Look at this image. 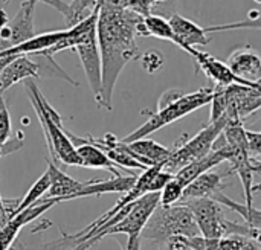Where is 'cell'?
<instances>
[{
  "mask_svg": "<svg viewBox=\"0 0 261 250\" xmlns=\"http://www.w3.org/2000/svg\"><path fill=\"white\" fill-rule=\"evenodd\" d=\"M144 17L106 0L99 6L96 38L102 64V92L98 105L112 112L115 86L122 69L132 60L139 58L136 27Z\"/></svg>",
  "mask_w": 261,
  "mask_h": 250,
  "instance_id": "1",
  "label": "cell"
},
{
  "mask_svg": "<svg viewBox=\"0 0 261 250\" xmlns=\"http://www.w3.org/2000/svg\"><path fill=\"white\" fill-rule=\"evenodd\" d=\"M24 82L28 98L35 110V115L40 119L52 160L61 162L69 166H83L73 144L66 134V128L63 127V119L58 112L47 102L46 96L40 92L32 78L26 79Z\"/></svg>",
  "mask_w": 261,
  "mask_h": 250,
  "instance_id": "2",
  "label": "cell"
},
{
  "mask_svg": "<svg viewBox=\"0 0 261 250\" xmlns=\"http://www.w3.org/2000/svg\"><path fill=\"white\" fill-rule=\"evenodd\" d=\"M173 235H200L191 209L185 203L158 206L141 232V238L164 244Z\"/></svg>",
  "mask_w": 261,
  "mask_h": 250,
  "instance_id": "3",
  "label": "cell"
},
{
  "mask_svg": "<svg viewBox=\"0 0 261 250\" xmlns=\"http://www.w3.org/2000/svg\"><path fill=\"white\" fill-rule=\"evenodd\" d=\"M213 96H214V89H199V90H196L193 93H184L182 96H179L176 101L170 102L168 105L158 108L154 113L144 112L150 118L139 128H136L135 131H132L130 134H127L121 141L128 144V142L147 137L151 133H154V131H158L161 128L182 119L184 116L196 112L197 108L208 105L211 102Z\"/></svg>",
  "mask_w": 261,
  "mask_h": 250,
  "instance_id": "4",
  "label": "cell"
},
{
  "mask_svg": "<svg viewBox=\"0 0 261 250\" xmlns=\"http://www.w3.org/2000/svg\"><path fill=\"white\" fill-rule=\"evenodd\" d=\"M228 121H229L228 116L223 115L217 121L208 122V125L205 128H202L191 139L184 136L179 142H176L174 148H171V154L167 159V162L164 163V170L176 174L185 165L206 156L213 150L214 142L223 131Z\"/></svg>",
  "mask_w": 261,
  "mask_h": 250,
  "instance_id": "5",
  "label": "cell"
},
{
  "mask_svg": "<svg viewBox=\"0 0 261 250\" xmlns=\"http://www.w3.org/2000/svg\"><path fill=\"white\" fill-rule=\"evenodd\" d=\"M72 50L78 53L90 90L93 92L95 101L98 102L102 92V64H101V52L96 38V26H93Z\"/></svg>",
  "mask_w": 261,
  "mask_h": 250,
  "instance_id": "6",
  "label": "cell"
},
{
  "mask_svg": "<svg viewBox=\"0 0 261 250\" xmlns=\"http://www.w3.org/2000/svg\"><path fill=\"white\" fill-rule=\"evenodd\" d=\"M185 203L197 223L200 235L206 238H222L225 237V221L222 212V205L216 202L211 197H202V199H190L182 202Z\"/></svg>",
  "mask_w": 261,
  "mask_h": 250,
  "instance_id": "7",
  "label": "cell"
},
{
  "mask_svg": "<svg viewBox=\"0 0 261 250\" xmlns=\"http://www.w3.org/2000/svg\"><path fill=\"white\" fill-rule=\"evenodd\" d=\"M223 92L226 96L225 115L229 121H243L246 116H249L261 107V92L252 87L243 84H231L223 87Z\"/></svg>",
  "mask_w": 261,
  "mask_h": 250,
  "instance_id": "8",
  "label": "cell"
},
{
  "mask_svg": "<svg viewBox=\"0 0 261 250\" xmlns=\"http://www.w3.org/2000/svg\"><path fill=\"white\" fill-rule=\"evenodd\" d=\"M171 29L177 38V46L188 52L191 57L196 52V46H206L211 41L210 34L206 32L205 27L199 26L193 20L174 12L168 18Z\"/></svg>",
  "mask_w": 261,
  "mask_h": 250,
  "instance_id": "9",
  "label": "cell"
},
{
  "mask_svg": "<svg viewBox=\"0 0 261 250\" xmlns=\"http://www.w3.org/2000/svg\"><path fill=\"white\" fill-rule=\"evenodd\" d=\"M46 171L49 174L50 185H49V189L46 191V194L38 202H44V200H50V199H57L58 202L73 200L78 197V192L86 186V182L75 180L73 177L63 173L55 165L54 160H47V170Z\"/></svg>",
  "mask_w": 261,
  "mask_h": 250,
  "instance_id": "10",
  "label": "cell"
},
{
  "mask_svg": "<svg viewBox=\"0 0 261 250\" xmlns=\"http://www.w3.org/2000/svg\"><path fill=\"white\" fill-rule=\"evenodd\" d=\"M193 58L196 60V63L199 64L202 72L210 79H213L216 82V87H226V86H231V84L249 86L252 82V81H246V79H242V78L236 76L225 61H222V60L203 52V50L196 49Z\"/></svg>",
  "mask_w": 261,
  "mask_h": 250,
  "instance_id": "11",
  "label": "cell"
},
{
  "mask_svg": "<svg viewBox=\"0 0 261 250\" xmlns=\"http://www.w3.org/2000/svg\"><path fill=\"white\" fill-rule=\"evenodd\" d=\"M66 134L69 136L70 142L73 144L80 159H81V165L86 168H96V170H107L110 171L113 176H119L121 173L118 171V166L107 157V154L96 145H93L87 137H81L76 136L73 133H70L69 130H66Z\"/></svg>",
  "mask_w": 261,
  "mask_h": 250,
  "instance_id": "12",
  "label": "cell"
},
{
  "mask_svg": "<svg viewBox=\"0 0 261 250\" xmlns=\"http://www.w3.org/2000/svg\"><path fill=\"white\" fill-rule=\"evenodd\" d=\"M29 78H40V63L31 55L14 57L0 70V90L6 92L14 84Z\"/></svg>",
  "mask_w": 261,
  "mask_h": 250,
  "instance_id": "13",
  "label": "cell"
},
{
  "mask_svg": "<svg viewBox=\"0 0 261 250\" xmlns=\"http://www.w3.org/2000/svg\"><path fill=\"white\" fill-rule=\"evenodd\" d=\"M226 64L232 70V73L246 81H258L261 78V58L251 47H239L236 49Z\"/></svg>",
  "mask_w": 261,
  "mask_h": 250,
  "instance_id": "14",
  "label": "cell"
},
{
  "mask_svg": "<svg viewBox=\"0 0 261 250\" xmlns=\"http://www.w3.org/2000/svg\"><path fill=\"white\" fill-rule=\"evenodd\" d=\"M232 171L228 173H217V171H206L196 177L191 183H188L184 189V196L180 202L190 200V199H202V197H213L216 192L222 191L223 180L229 177Z\"/></svg>",
  "mask_w": 261,
  "mask_h": 250,
  "instance_id": "15",
  "label": "cell"
},
{
  "mask_svg": "<svg viewBox=\"0 0 261 250\" xmlns=\"http://www.w3.org/2000/svg\"><path fill=\"white\" fill-rule=\"evenodd\" d=\"M67 32H69V29H61V31H50V32L40 34V35H34L32 38H29L20 44L11 46V47L2 50L0 57H18V55L38 53V52L54 46L57 41H60L63 37H66Z\"/></svg>",
  "mask_w": 261,
  "mask_h": 250,
  "instance_id": "16",
  "label": "cell"
},
{
  "mask_svg": "<svg viewBox=\"0 0 261 250\" xmlns=\"http://www.w3.org/2000/svg\"><path fill=\"white\" fill-rule=\"evenodd\" d=\"M138 176H113L109 180H89L86 182V186L78 192L76 199L81 197H90V196H102L106 192H119L125 194L128 192L135 183Z\"/></svg>",
  "mask_w": 261,
  "mask_h": 250,
  "instance_id": "17",
  "label": "cell"
},
{
  "mask_svg": "<svg viewBox=\"0 0 261 250\" xmlns=\"http://www.w3.org/2000/svg\"><path fill=\"white\" fill-rule=\"evenodd\" d=\"M127 145L136 154L139 162H142L145 166H153V165H161V163L164 165L171 154V148H167L148 137L128 142Z\"/></svg>",
  "mask_w": 261,
  "mask_h": 250,
  "instance_id": "18",
  "label": "cell"
},
{
  "mask_svg": "<svg viewBox=\"0 0 261 250\" xmlns=\"http://www.w3.org/2000/svg\"><path fill=\"white\" fill-rule=\"evenodd\" d=\"M211 199H214L216 202H219L222 206H226L228 209L237 212L242 218H245V221H246L248 226L261 231V209H257L252 205H246V203L242 205V203H239V202L226 197L222 191L216 192Z\"/></svg>",
  "mask_w": 261,
  "mask_h": 250,
  "instance_id": "19",
  "label": "cell"
},
{
  "mask_svg": "<svg viewBox=\"0 0 261 250\" xmlns=\"http://www.w3.org/2000/svg\"><path fill=\"white\" fill-rule=\"evenodd\" d=\"M49 185H50V179H49V174H47V171L29 188V191L24 194V197L15 205V208L9 212V215H8V218H11V217H14V215H17L18 212H21V211H24L26 208H29V206H32V205H35L44 194H46V191L49 189Z\"/></svg>",
  "mask_w": 261,
  "mask_h": 250,
  "instance_id": "20",
  "label": "cell"
},
{
  "mask_svg": "<svg viewBox=\"0 0 261 250\" xmlns=\"http://www.w3.org/2000/svg\"><path fill=\"white\" fill-rule=\"evenodd\" d=\"M208 34L225 32V31H236V29H261V9H252L248 12V18L228 23V24H214L205 27Z\"/></svg>",
  "mask_w": 261,
  "mask_h": 250,
  "instance_id": "21",
  "label": "cell"
},
{
  "mask_svg": "<svg viewBox=\"0 0 261 250\" xmlns=\"http://www.w3.org/2000/svg\"><path fill=\"white\" fill-rule=\"evenodd\" d=\"M184 189L185 186L173 176V179L170 182H167V185L161 189V197H159V205L161 206H171L176 205L182 200L184 196Z\"/></svg>",
  "mask_w": 261,
  "mask_h": 250,
  "instance_id": "22",
  "label": "cell"
},
{
  "mask_svg": "<svg viewBox=\"0 0 261 250\" xmlns=\"http://www.w3.org/2000/svg\"><path fill=\"white\" fill-rule=\"evenodd\" d=\"M138 60H141L142 69H144L145 72H148V73L158 72V70L164 66V63H165L164 55H162L161 52L154 50V49H150V50H147L145 53L139 55Z\"/></svg>",
  "mask_w": 261,
  "mask_h": 250,
  "instance_id": "23",
  "label": "cell"
},
{
  "mask_svg": "<svg viewBox=\"0 0 261 250\" xmlns=\"http://www.w3.org/2000/svg\"><path fill=\"white\" fill-rule=\"evenodd\" d=\"M9 141H11V116L8 107L3 105L0 108V157L6 156L5 148Z\"/></svg>",
  "mask_w": 261,
  "mask_h": 250,
  "instance_id": "24",
  "label": "cell"
},
{
  "mask_svg": "<svg viewBox=\"0 0 261 250\" xmlns=\"http://www.w3.org/2000/svg\"><path fill=\"white\" fill-rule=\"evenodd\" d=\"M3 3H8L9 0H2ZM35 3L37 2H41V3H44V5H49L50 8H54L55 11H58L63 17H64V20H66V23L69 24L70 23V17H72V9H70V3H66V2H63V0H34Z\"/></svg>",
  "mask_w": 261,
  "mask_h": 250,
  "instance_id": "25",
  "label": "cell"
},
{
  "mask_svg": "<svg viewBox=\"0 0 261 250\" xmlns=\"http://www.w3.org/2000/svg\"><path fill=\"white\" fill-rule=\"evenodd\" d=\"M248 136V145H249V156L252 159L261 156V131L246 130Z\"/></svg>",
  "mask_w": 261,
  "mask_h": 250,
  "instance_id": "26",
  "label": "cell"
},
{
  "mask_svg": "<svg viewBox=\"0 0 261 250\" xmlns=\"http://www.w3.org/2000/svg\"><path fill=\"white\" fill-rule=\"evenodd\" d=\"M162 246L167 247L168 250H190V247H188V237H184V235H173Z\"/></svg>",
  "mask_w": 261,
  "mask_h": 250,
  "instance_id": "27",
  "label": "cell"
},
{
  "mask_svg": "<svg viewBox=\"0 0 261 250\" xmlns=\"http://www.w3.org/2000/svg\"><path fill=\"white\" fill-rule=\"evenodd\" d=\"M124 250H141V235H128Z\"/></svg>",
  "mask_w": 261,
  "mask_h": 250,
  "instance_id": "28",
  "label": "cell"
},
{
  "mask_svg": "<svg viewBox=\"0 0 261 250\" xmlns=\"http://www.w3.org/2000/svg\"><path fill=\"white\" fill-rule=\"evenodd\" d=\"M8 212H6V205L3 203V200H2V197H0V228L2 226H5L6 223H8Z\"/></svg>",
  "mask_w": 261,
  "mask_h": 250,
  "instance_id": "29",
  "label": "cell"
},
{
  "mask_svg": "<svg viewBox=\"0 0 261 250\" xmlns=\"http://www.w3.org/2000/svg\"><path fill=\"white\" fill-rule=\"evenodd\" d=\"M252 171L254 173H261V162L260 160H255V159H252Z\"/></svg>",
  "mask_w": 261,
  "mask_h": 250,
  "instance_id": "30",
  "label": "cell"
},
{
  "mask_svg": "<svg viewBox=\"0 0 261 250\" xmlns=\"http://www.w3.org/2000/svg\"><path fill=\"white\" fill-rule=\"evenodd\" d=\"M248 87H252V89H255V90H258V92H261V86L260 84H257V82H251Z\"/></svg>",
  "mask_w": 261,
  "mask_h": 250,
  "instance_id": "31",
  "label": "cell"
},
{
  "mask_svg": "<svg viewBox=\"0 0 261 250\" xmlns=\"http://www.w3.org/2000/svg\"><path fill=\"white\" fill-rule=\"evenodd\" d=\"M165 2H168V0H154V5L158 6V5H164Z\"/></svg>",
  "mask_w": 261,
  "mask_h": 250,
  "instance_id": "32",
  "label": "cell"
},
{
  "mask_svg": "<svg viewBox=\"0 0 261 250\" xmlns=\"http://www.w3.org/2000/svg\"><path fill=\"white\" fill-rule=\"evenodd\" d=\"M161 250H168V249H167V247H164V246H162V249H161Z\"/></svg>",
  "mask_w": 261,
  "mask_h": 250,
  "instance_id": "33",
  "label": "cell"
},
{
  "mask_svg": "<svg viewBox=\"0 0 261 250\" xmlns=\"http://www.w3.org/2000/svg\"><path fill=\"white\" fill-rule=\"evenodd\" d=\"M258 174H260V176H261V173H258Z\"/></svg>",
  "mask_w": 261,
  "mask_h": 250,
  "instance_id": "34",
  "label": "cell"
}]
</instances>
